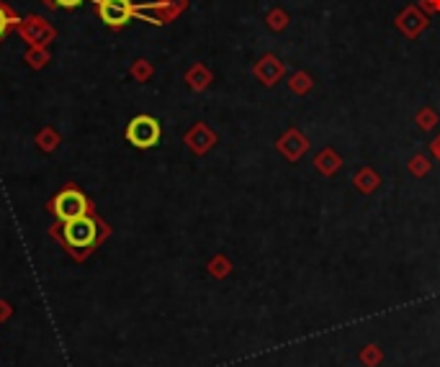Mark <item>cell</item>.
Masks as SVG:
<instances>
[{
    "label": "cell",
    "instance_id": "6da1fadb",
    "mask_svg": "<svg viewBox=\"0 0 440 367\" xmlns=\"http://www.w3.org/2000/svg\"><path fill=\"white\" fill-rule=\"evenodd\" d=\"M52 234L62 241L64 249H67L72 257L83 260V257H88L98 241L108 234V229H106V224L96 214H88V216H80V218H72V221H64L59 229H52Z\"/></svg>",
    "mask_w": 440,
    "mask_h": 367
},
{
    "label": "cell",
    "instance_id": "7a4b0ae2",
    "mask_svg": "<svg viewBox=\"0 0 440 367\" xmlns=\"http://www.w3.org/2000/svg\"><path fill=\"white\" fill-rule=\"evenodd\" d=\"M49 211L57 216V221H72V218H80V216L96 214V206L90 203L80 190L75 188H64L49 200Z\"/></svg>",
    "mask_w": 440,
    "mask_h": 367
},
{
    "label": "cell",
    "instance_id": "3957f363",
    "mask_svg": "<svg viewBox=\"0 0 440 367\" xmlns=\"http://www.w3.org/2000/svg\"><path fill=\"white\" fill-rule=\"evenodd\" d=\"M160 136H162L160 121L152 119V116H136L127 126V139L134 144V147H139V149L155 147V144L160 142Z\"/></svg>",
    "mask_w": 440,
    "mask_h": 367
},
{
    "label": "cell",
    "instance_id": "277c9868",
    "mask_svg": "<svg viewBox=\"0 0 440 367\" xmlns=\"http://www.w3.org/2000/svg\"><path fill=\"white\" fill-rule=\"evenodd\" d=\"M96 13L111 29H121L136 13V6H132V0H98Z\"/></svg>",
    "mask_w": 440,
    "mask_h": 367
},
{
    "label": "cell",
    "instance_id": "5b68a950",
    "mask_svg": "<svg viewBox=\"0 0 440 367\" xmlns=\"http://www.w3.org/2000/svg\"><path fill=\"white\" fill-rule=\"evenodd\" d=\"M394 24H397V29H399L407 39H417V36L430 26V18H427V13H425L420 6H407V8L397 16Z\"/></svg>",
    "mask_w": 440,
    "mask_h": 367
},
{
    "label": "cell",
    "instance_id": "8992f818",
    "mask_svg": "<svg viewBox=\"0 0 440 367\" xmlns=\"http://www.w3.org/2000/svg\"><path fill=\"white\" fill-rule=\"evenodd\" d=\"M276 149H278L288 162H299L306 152H309V139H306L299 128H288L286 134L276 142Z\"/></svg>",
    "mask_w": 440,
    "mask_h": 367
},
{
    "label": "cell",
    "instance_id": "52a82bcc",
    "mask_svg": "<svg viewBox=\"0 0 440 367\" xmlns=\"http://www.w3.org/2000/svg\"><path fill=\"white\" fill-rule=\"evenodd\" d=\"M253 72H255V77L263 82L265 88H273V85L286 75V64L281 62L276 54H263L260 57V62L253 67Z\"/></svg>",
    "mask_w": 440,
    "mask_h": 367
},
{
    "label": "cell",
    "instance_id": "ba28073f",
    "mask_svg": "<svg viewBox=\"0 0 440 367\" xmlns=\"http://www.w3.org/2000/svg\"><path fill=\"white\" fill-rule=\"evenodd\" d=\"M185 144H188L196 154H206L216 144V134L206 126V123H196V126L185 134Z\"/></svg>",
    "mask_w": 440,
    "mask_h": 367
},
{
    "label": "cell",
    "instance_id": "9c48e42d",
    "mask_svg": "<svg viewBox=\"0 0 440 367\" xmlns=\"http://www.w3.org/2000/svg\"><path fill=\"white\" fill-rule=\"evenodd\" d=\"M314 167H317V172L325 177H332L337 172V170L343 167V157L332 149V147H325L317 157H314Z\"/></svg>",
    "mask_w": 440,
    "mask_h": 367
},
{
    "label": "cell",
    "instance_id": "30bf717a",
    "mask_svg": "<svg viewBox=\"0 0 440 367\" xmlns=\"http://www.w3.org/2000/svg\"><path fill=\"white\" fill-rule=\"evenodd\" d=\"M353 185H355L360 193L371 195V193L378 190V185H381V175H378L374 167H360L358 172L353 175Z\"/></svg>",
    "mask_w": 440,
    "mask_h": 367
},
{
    "label": "cell",
    "instance_id": "8fae6325",
    "mask_svg": "<svg viewBox=\"0 0 440 367\" xmlns=\"http://www.w3.org/2000/svg\"><path fill=\"white\" fill-rule=\"evenodd\" d=\"M358 362L363 367H378L384 362V350H381L376 342H369L358 352Z\"/></svg>",
    "mask_w": 440,
    "mask_h": 367
},
{
    "label": "cell",
    "instance_id": "7c38bea8",
    "mask_svg": "<svg viewBox=\"0 0 440 367\" xmlns=\"http://www.w3.org/2000/svg\"><path fill=\"white\" fill-rule=\"evenodd\" d=\"M312 88H314V80H312V75H309V72L299 70L288 77V90H291V93H297V96H306Z\"/></svg>",
    "mask_w": 440,
    "mask_h": 367
},
{
    "label": "cell",
    "instance_id": "4fadbf2b",
    "mask_svg": "<svg viewBox=\"0 0 440 367\" xmlns=\"http://www.w3.org/2000/svg\"><path fill=\"white\" fill-rule=\"evenodd\" d=\"M208 275H211V278H216V280L229 278V275H232V262H229L225 255L211 257V260H208Z\"/></svg>",
    "mask_w": 440,
    "mask_h": 367
},
{
    "label": "cell",
    "instance_id": "5bb4252c",
    "mask_svg": "<svg viewBox=\"0 0 440 367\" xmlns=\"http://www.w3.org/2000/svg\"><path fill=\"white\" fill-rule=\"evenodd\" d=\"M185 80H188V85H191L193 90H206L208 82H211V72H208L204 64H196V67L185 75Z\"/></svg>",
    "mask_w": 440,
    "mask_h": 367
},
{
    "label": "cell",
    "instance_id": "9a60e30c",
    "mask_svg": "<svg viewBox=\"0 0 440 367\" xmlns=\"http://www.w3.org/2000/svg\"><path fill=\"white\" fill-rule=\"evenodd\" d=\"M16 24H18L16 13H13L6 3H0V39H3V36H6V33H8Z\"/></svg>",
    "mask_w": 440,
    "mask_h": 367
},
{
    "label": "cell",
    "instance_id": "2e32d148",
    "mask_svg": "<svg viewBox=\"0 0 440 367\" xmlns=\"http://www.w3.org/2000/svg\"><path fill=\"white\" fill-rule=\"evenodd\" d=\"M265 24H268V29L271 31H283L288 26V13L286 10H281V8H273L268 16H265Z\"/></svg>",
    "mask_w": 440,
    "mask_h": 367
},
{
    "label": "cell",
    "instance_id": "e0dca14e",
    "mask_svg": "<svg viewBox=\"0 0 440 367\" xmlns=\"http://www.w3.org/2000/svg\"><path fill=\"white\" fill-rule=\"evenodd\" d=\"M409 175H415V177H425L427 172L432 170V165H430V160L425 157V154H415L412 160H409Z\"/></svg>",
    "mask_w": 440,
    "mask_h": 367
},
{
    "label": "cell",
    "instance_id": "ac0fdd59",
    "mask_svg": "<svg viewBox=\"0 0 440 367\" xmlns=\"http://www.w3.org/2000/svg\"><path fill=\"white\" fill-rule=\"evenodd\" d=\"M415 121H417V126L420 128L430 131V128H435V123H438V113L432 111V108H423V111H417Z\"/></svg>",
    "mask_w": 440,
    "mask_h": 367
},
{
    "label": "cell",
    "instance_id": "d6986e66",
    "mask_svg": "<svg viewBox=\"0 0 440 367\" xmlns=\"http://www.w3.org/2000/svg\"><path fill=\"white\" fill-rule=\"evenodd\" d=\"M83 0H47L49 8H55V6H62V8H78Z\"/></svg>",
    "mask_w": 440,
    "mask_h": 367
},
{
    "label": "cell",
    "instance_id": "ffe728a7",
    "mask_svg": "<svg viewBox=\"0 0 440 367\" xmlns=\"http://www.w3.org/2000/svg\"><path fill=\"white\" fill-rule=\"evenodd\" d=\"M420 8L425 13H440V0H420Z\"/></svg>",
    "mask_w": 440,
    "mask_h": 367
},
{
    "label": "cell",
    "instance_id": "44dd1931",
    "mask_svg": "<svg viewBox=\"0 0 440 367\" xmlns=\"http://www.w3.org/2000/svg\"><path fill=\"white\" fill-rule=\"evenodd\" d=\"M10 316H13V308H10V304H8V301H0V324H3V321H8Z\"/></svg>",
    "mask_w": 440,
    "mask_h": 367
},
{
    "label": "cell",
    "instance_id": "7402d4cb",
    "mask_svg": "<svg viewBox=\"0 0 440 367\" xmlns=\"http://www.w3.org/2000/svg\"><path fill=\"white\" fill-rule=\"evenodd\" d=\"M430 154L440 162V136H435V139H432V144H430Z\"/></svg>",
    "mask_w": 440,
    "mask_h": 367
},
{
    "label": "cell",
    "instance_id": "603a6c76",
    "mask_svg": "<svg viewBox=\"0 0 440 367\" xmlns=\"http://www.w3.org/2000/svg\"><path fill=\"white\" fill-rule=\"evenodd\" d=\"M136 75H142V77H144V75H150V67H144V64H142V67H136Z\"/></svg>",
    "mask_w": 440,
    "mask_h": 367
}]
</instances>
